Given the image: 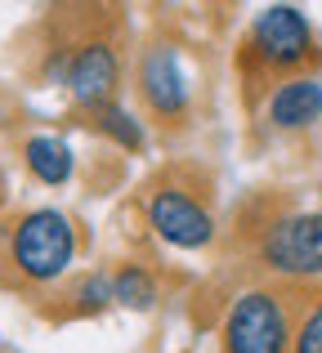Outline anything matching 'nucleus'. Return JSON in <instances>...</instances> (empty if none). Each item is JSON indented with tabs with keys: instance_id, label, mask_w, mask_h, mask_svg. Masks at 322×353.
I'll list each match as a JSON object with an SVG mask.
<instances>
[{
	"instance_id": "obj_1",
	"label": "nucleus",
	"mask_w": 322,
	"mask_h": 353,
	"mask_svg": "<svg viewBox=\"0 0 322 353\" xmlns=\"http://www.w3.org/2000/svg\"><path fill=\"white\" fill-rule=\"evenodd\" d=\"M224 353H291L296 345V318L291 300L278 286H251L224 313L219 327Z\"/></svg>"
},
{
	"instance_id": "obj_2",
	"label": "nucleus",
	"mask_w": 322,
	"mask_h": 353,
	"mask_svg": "<svg viewBox=\"0 0 322 353\" xmlns=\"http://www.w3.org/2000/svg\"><path fill=\"white\" fill-rule=\"evenodd\" d=\"M72 259H77V224L63 210H27L9 228V264L27 282H54L72 268Z\"/></svg>"
},
{
	"instance_id": "obj_3",
	"label": "nucleus",
	"mask_w": 322,
	"mask_h": 353,
	"mask_svg": "<svg viewBox=\"0 0 322 353\" xmlns=\"http://www.w3.org/2000/svg\"><path fill=\"white\" fill-rule=\"evenodd\" d=\"M260 264L291 282L322 277V210L273 219L260 237Z\"/></svg>"
},
{
	"instance_id": "obj_4",
	"label": "nucleus",
	"mask_w": 322,
	"mask_h": 353,
	"mask_svg": "<svg viewBox=\"0 0 322 353\" xmlns=\"http://www.w3.org/2000/svg\"><path fill=\"white\" fill-rule=\"evenodd\" d=\"M251 50L260 54L269 68H300L314 54V27L296 5H269L255 14L251 23Z\"/></svg>"
},
{
	"instance_id": "obj_5",
	"label": "nucleus",
	"mask_w": 322,
	"mask_h": 353,
	"mask_svg": "<svg viewBox=\"0 0 322 353\" xmlns=\"http://www.w3.org/2000/svg\"><path fill=\"white\" fill-rule=\"evenodd\" d=\"M148 224L157 228L161 241H170V246H179V250H201V246L215 241V215H210L192 192L174 188V183L152 188V197H148Z\"/></svg>"
},
{
	"instance_id": "obj_6",
	"label": "nucleus",
	"mask_w": 322,
	"mask_h": 353,
	"mask_svg": "<svg viewBox=\"0 0 322 353\" xmlns=\"http://www.w3.org/2000/svg\"><path fill=\"white\" fill-rule=\"evenodd\" d=\"M117 81H121V54L108 41H85L72 50L68 59V90L81 108H108L117 94Z\"/></svg>"
},
{
	"instance_id": "obj_7",
	"label": "nucleus",
	"mask_w": 322,
	"mask_h": 353,
	"mask_svg": "<svg viewBox=\"0 0 322 353\" xmlns=\"http://www.w3.org/2000/svg\"><path fill=\"white\" fill-rule=\"evenodd\" d=\"M139 90H143L148 108L161 121L183 117V108H188V77H183V68H179L174 45H152V50L143 54V63H139Z\"/></svg>"
},
{
	"instance_id": "obj_8",
	"label": "nucleus",
	"mask_w": 322,
	"mask_h": 353,
	"mask_svg": "<svg viewBox=\"0 0 322 353\" xmlns=\"http://www.w3.org/2000/svg\"><path fill=\"white\" fill-rule=\"evenodd\" d=\"M322 117V81L318 77H291L269 94V121L278 130H305Z\"/></svg>"
},
{
	"instance_id": "obj_9",
	"label": "nucleus",
	"mask_w": 322,
	"mask_h": 353,
	"mask_svg": "<svg viewBox=\"0 0 322 353\" xmlns=\"http://www.w3.org/2000/svg\"><path fill=\"white\" fill-rule=\"evenodd\" d=\"M23 157H27V170H32L41 183H50V188L68 183L72 165H77V161H72L68 139H59V134H32L23 143Z\"/></svg>"
},
{
	"instance_id": "obj_10",
	"label": "nucleus",
	"mask_w": 322,
	"mask_h": 353,
	"mask_svg": "<svg viewBox=\"0 0 322 353\" xmlns=\"http://www.w3.org/2000/svg\"><path fill=\"white\" fill-rule=\"evenodd\" d=\"M112 300L125 304V309L148 313L152 304H157V282H152V273L143 264H125L121 273L112 277Z\"/></svg>"
},
{
	"instance_id": "obj_11",
	"label": "nucleus",
	"mask_w": 322,
	"mask_h": 353,
	"mask_svg": "<svg viewBox=\"0 0 322 353\" xmlns=\"http://www.w3.org/2000/svg\"><path fill=\"white\" fill-rule=\"evenodd\" d=\"M99 130L103 134H112L121 148H143V130H139V121H134L125 108H117V103H108V108H99Z\"/></svg>"
},
{
	"instance_id": "obj_12",
	"label": "nucleus",
	"mask_w": 322,
	"mask_h": 353,
	"mask_svg": "<svg viewBox=\"0 0 322 353\" xmlns=\"http://www.w3.org/2000/svg\"><path fill=\"white\" fill-rule=\"evenodd\" d=\"M103 304H112V277H103V273H90L85 282L77 286V309L94 313V309H103Z\"/></svg>"
},
{
	"instance_id": "obj_13",
	"label": "nucleus",
	"mask_w": 322,
	"mask_h": 353,
	"mask_svg": "<svg viewBox=\"0 0 322 353\" xmlns=\"http://www.w3.org/2000/svg\"><path fill=\"white\" fill-rule=\"evenodd\" d=\"M291 353H322V300L305 313V318H300V327H296V345H291Z\"/></svg>"
},
{
	"instance_id": "obj_14",
	"label": "nucleus",
	"mask_w": 322,
	"mask_h": 353,
	"mask_svg": "<svg viewBox=\"0 0 322 353\" xmlns=\"http://www.w3.org/2000/svg\"><path fill=\"white\" fill-rule=\"evenodd\" d=\"M318 192H322V188H318Z\"/></svg>"
}]
</instances>
